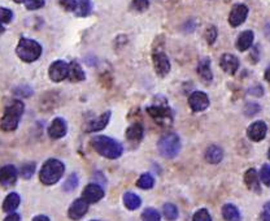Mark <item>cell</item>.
I'll return each mask as SVG.
<instances>
[{
    "label": "cell",
    "mask_w": 270,
    "mask_h": 221,
    "mask_svg": "<svg viewBox=\"0 0 270 221\" xmlns=\"http://www.w3.org/2000/svg\"><path fill=\"white\" fill-rule=\"evenodd\" d=\"M91 145L99 155L107 159H119L124 152V147L119 141L107 136L94 137Z\"/></svg>",
    "instance_id": "6da1fadb"
},
{
    "label": "cell",
    "mask_w": 270,
    "mask_h": 221,
    "mask_svg": "<svg viewBox=\"0 0 270 221\" xmlns=\"http://www.w3.org/2000/svg\"><path fill=\"white\" fill-rule=\"evenodd\" d=\"M25 111V106L21 100H13L7 106L4 115L0 120V129L3 132H14L20 124V120Z\"/></svg>",
    "instance_id": "7a4b0ae2"
},
{
    "label": "cell",
    "mask_w": 270,
    "mask_h": 221,
    "mask_svg": "<svg viewBox=\"0 0 270 221\" xmlns=\"http://www.w3.org/2000/svg\"><path fill=\"white\" fill-rule=\"evenodd\" d=\"M65 172V165L57 159H48L39 171V180L43 185L52 186L61 180Z\"/></svg>",
    "instance_id": "3957f363"
},
{
    "label": "cell",
    "mask_w": 270,
    "mask_h": 221,
    "mask_svg": "<svg viewBox=\"0 0 270 221\" xmlns=\"http://www.w3.org/2000/svg\"><path fill=\"white\" fill-rule=\"evenodd\" d=\"M16 53L23 63H34L42 55V46L34 39L21 38L17 44Z\"/></svg>",
    "instance_id": "277c9868"
},
{
    "label": "cell",
    "mask_w": 270,
    "mask_h": 221,
    "mask_svg": "<svg viewBox=\"0 0 270 221\" xmlns=\"http://www.w3.org/2000/svg\"><path fill=\"white\" fill-rule=\"evenodd\" d=\"M157 150L165 159H174L181 151V139L175 133H166L158 139Z\"/></svg>",
    "instance_id": "5b68a950"
},
{
    "label": "cell",
    "mask_w": 270,
    "mask_h": 221,
    "mask_svg": "<svg viewBox=\"0 0 270 221\" xmlns=\"http://www.w3.org/2000/svg\"><path fill=\"white\" fill-rule=\"evenodd\" d=\"M147 112L160 125H170L173 121V113L166 106H152L147 108Z\"/></svg>",
    "instance_id": "8992f818"
},
{
    "label": "cell",
    "mask_w": 270,
    "mask_h": 221,
    "mask_svg": "<svg viewBox=\"0 0 270 221\" xmlns=\"http://www.w3.org/2000/svg\"><path fill=\"white\" fill-rule=\"evenodd\" d=\"M50 78L53 82H61L65 78H68L69 74V64L63 61V60H57L51 64L50 69H48Z\"/></svg>",
    "instance_id": "52a82bcc"
},
{
    "label": "cell",
    "mask_w": 270,
    "mask_h": 221,
    "mask_svg": "<svg viewBox=\"0 0 270 221\" xmlns=\"http://www.w3.org/2000/svg\"><path fill=\"white\" fill-rule=\"evenodd\" d=\"M248 7L246 4H235L229 13V23L231 27L241 26L247 20Z\"/></svg>",
    "instance_id": "ba28073f"
},
{
    "label": "cell",
    "mask_w": 270,
    "mask_h": 221,
    "mask_svg": "<svg viewBox=\"0 0 270 221\" xmlns=\"http://www.w3.org/2000/svg\"><path fill=\"white\" fill-rule=\"evenodd\" d=\"M209 98L203 91H194L188 98V106L194 112H203L209 107Z\"/></svg>",
    "instance_id": "9c48e42d"
},
{
    "label": "cell",
    "mask_w": 270,
    "mask_h": 221,
    "mask_svg": "<svg viewBox=\"0 0 270 221\" xmlns=\"http://www.w3.org/2000/svg\"><path fill=\"white\" fill-rule=\"evenodd\" d=\"M268 134V125L264 121L252 122L247 129V137L252 142H260Z\"/></svg>",
    "instance_id": "30bf717a"
},
{
    "label": "cell",
    "mask_w": 270,
    "mask_h": 221,
    "mask_svg": "<svg viewBox=\"0 0 270 221\" xmlns=\"http://www.w3.org/2000/svg\"><path fill=\"white\" fill-rule=\"evenodd\" d=\"M89 202H86L83 198L76 199L69 207V210H68V216H69V219H72V220L74 221L81 220V219L87 214V211H89Z\"/></svg>",
    "instance_id": "8fae6325"
},
{
    "label": "cell",
    "mask_w": 270,
    "mask_h": 221,
    "mask_svg": "<svg viewBox=\"0 0 270 221\" xmlns=\"http://www.w3.org/2000/svg\"><path fill=\"white\" fill-rule=\"evenodd\" d=\"M152 60H153L155 72L158 77H165L170 72V61L164 52H155Z\"/></svg>",
    "instance_id": "7c38bea8"
},
{
    "label": "cell",
    "mask_w": 270,
    "mask_h": 221,
    "mask_svg": "<svg viewBox=\"0 0 270 221\" xmlns=\"http://www.w3.org/2000/svg\"><path fill=\"white\" fill-rule=\"evenodd\" d=\"M17 177L18 172L14 165H4L3 168H0V185L3 188L13 186L17 182Z\"/></svg>",
    "instance_id": "4fadbf2b"
},
{
    "label": "cell",
    "mask_w": 270,
    "mask_h": 221,
    "mask_svg": "<svg viewBox=\"0 0 270 221\" xmlns=\"http://www.w3.org/2000/svg\"><path fill=\"white\" fill-rule=\"evenodd\" d=\"M104 197V189L98 184H89L83 189L82 198L89 203H96Z\"/></svg>",
    "instance_id": "5bb4252c"
},
{
    "label": "cell",
    "mask_w": 270,
    "mask_h": 221,
    "mask_svg": "<svg viewBox=\"0 0 270 221\" xmlns=\"http://www.w3.org/2000/svg\"><path fill=\"white\" fill-rule=\"evenodd\" d=\"M111 116H112V112L111 111H107V112L102 113L99 117L91 120L86 124L85 130L87 133H94V132H100L103 129L108 125L109 120H111Z\"/></svg>",
    "instance_id": "9a60e30c"
},
{
    "label": "cell",
    "mask_w": 270,
    "mask_h": 221,
    "mask_svg": "<svg viewBox=\"0 0 270 221\" xmlns=\"http://www.w3.org/2000/svg\"><path fill=\"white\" fill-rule=\"evenodd\" d=\"M220 65L221 69L224 70L225 73H228L230 76H234L239 69V60L231 53H224L220 59Z\"/></svg>",
    "instance_id": "2e32d148"
},
{
    "label": "cell",
    "mask_w": 270,
    "mask_h": 221,
    "mask_svg": "<svg viewBox=\"0 0 270 221\" xmlns=\"http://www.w3.org/2000/svg\"><path fill=\"white\" fill-rule=\"evenodd\" d=\"M66 132H68V125H66V121L63 117L53 119L50 128H48V136L52 139L63 138V137L66 136Z\"/></svg>",
    "instance_id": "e0dca14e"
},
{
    "label": "cell",
    "mask_w": 270,
    "mask_h": 221,
    "mask_svg": "<svg viewBox=\"0 0 270 221\" xmlns=\"http://www.w3.org/2000/svg\"><path fill=\"white\" fill-rule=\"evenodd\" d=\"M244 184L247 186L248 190L255 193H261L260 186V179H259V173L255 168H250L246 173H244Z\"/></svg>",
    "instance_id": "ac0fdd59"
},
{
    "label": "cell",
    "mask_w": 270,
    "mask_h": 221,
    "mask_svg": "<svg viewBox=\"0 0 270 221\" xmlns=\"http://www.w3.org/2000/svg\"><path fill=\"white\" fill-rule=\"evenodd\" d=\"M254 39H255L254 31H252V30H244V31H242V33L238 35L237 48L239 51H242V52L247 51L248 48H251L252 44H254Z\"/></svg>",
    "instance_id": "d6986e66"
},
{
    "label": "cell",
    "mask_w": 270,
    "mask_h": 221,
    "mask_svg": "<svg viewBox=\"0 0 270 221\" xmlns=\"http://www.w3.org/2000/svg\"><path fill=\"white\" fill-rule=\"evenodd\" d=\"M198 74L201 79H203V82L205 83H211L212 79H213V73H212V68H211V60L208 59V57H204V59H201L198 64Z\"/></svg>",
    "instance_id": "ffe728a7"
},
{
    "label": "cell",
    "mask_w": 270,
    "mask_h": 221,
    "mask_svg": "<svg viewBox=\"0 0 270 221\" xmlns=\"http://www.w3.org/2000/svg\"><path fill=\"white\" fill-rule=\"evenodd\" d=\"M143 136H144V129H143L142 124H139V122H135V124L130 125L126 130V138L130 142L139 143L143 139Z\"/></svg>",
    "instance_id": "44dd1931"
},
{
    "label": "cell",
    "mask_w": 270,
    "mask_h": 221,
    "mask_svg": "<svg viewBox=\"0 0 270 221\" xmlns=\"http://www.w3.org/2000/svg\"><path fill=\"white\" fill-rule=\"evenodd\" d=\"M224 159V151L221 147L216 145L209 146L205 151V160H207L209 164H218L221 163V160Z\"/></svg>",
    "instance_id": "7402d4cb"
},
{
    "label": "cell",
    "mask_w": 270,
    "mask_h": 221,
    "mask_svg": "<svg viewBox=\"0 0 270 221\" xmlns=\"http://www.w3.org/2000/svg\"><path fill=\"white\" fill-rule=\"evenodd\" d=\"M21 203V198L20 195L17 194V193H10L5 197L3 202V211L7 212V214H12L18 208Z\"/></svg>",
    "instance_id": "603a6c76"
},
{
    "label": "cell",
    "mask_w": 270,
    "mask_h": 221,
    "mask_svg": "<svg viewBox=\"0 0 270 221\" xmlns=\"http://www.w3.org/2000/svg\"><path fill=\"white\" fill-rule=\"evenodd\" d=\"M222 216L226 221H242V215L237 206L226 203L222 207Z\"/></svg>",
    "instance_id": "cb8c5ba5"
},
{
    "label": "cell",
    "mask_w": 270,
    "mask_h": 221,
    "mask_svg": "<svg viewBox=\"0 0 270 221\" xmlns=\"http://www.w3.org/2000/svg\"><path fill=\"white\" fill-rule=\"evenodd\" d=\"M68 78H69L72 82H81V81H85L86 79L85 72H83V69L77 61H72V63L69 64V74H68Z\"/></svg>",
    "instance_id": "d4e9b609"
},
{
    "label": "cell",
    "mask_w": 270,
    "mask_h": 221,
    "mask_svg": "<svg viewBox=\"0 0 270 221\" xmlns=\"http://www.w3.org/2000/svg\"><path fill=\"white\" fill-rule=\"evenodd\" d=\"M124 205L130 211H135L142 205V199L139 198L136 194H134V193L128 192L124 194Z\"/></svg>",
    "instance_id": "484cf974"
},
{
    "label": "cell",
    "mask_w": 270,
    "mask_h": 221,
    "mask_svg": "<svg viewBox=\"0 0 270 221\" xmlns=\"http://www.w3.org/2000/svg\"><path fill=\"white\" fill-rule=\"evenodd\" d=\"M93 10V3L91 0H77L76 9H74V13L77 17H86L89 16Z\"/></svg>",
    "instance_id": "4316f807"
},
{
    "label": "cell",
    "mask_w": 270,
    "mask_h": 221,
    "mask_svg": "<svg viewBox=\"0 0 270 221\" xmlns=\"http://www.w3.org/2000/svg\"><path fill=\"white\" fill-rule=\"evenodd\" d=\"M153 185H155V179L149 173H143L136 181V186L139 189H143V190H149V189L153 188Z\"/></svg>",
    "instance_id": "83f0119b"
},
{
    "label": "cell",
    "mask_w": 270,
    "mask_h": 221,
    "mask_svg": "<svg viewBox=\"0 0 270 221\" xmlns=\"http://www.w3.org/2000/svg\"><path fill=\"white\" fill-rule=\"evenodd\" d=\"M162 214L164 218L169 221H174L178 219V208L173 203H166L162 208Z\"/></svg>",
    "instance_id": "f1b7e54d"
},
{
    "label": "cell",
    "mask_w": 270,
    "mask_h": 221,
    "mask_svg": "<svg viewBox=\"0 0 270 221\" xmlns=\"http://www.w3.org/2000/svg\"><path fill=\"white\" fill-rule=\"evenodd\" d=\"M143 221H161V215L155 208H145L142 212Z\"/></svg>",
    "instance_id": "f546056e"
},
{
    "label": "cell",
    "mask_w": 270,
    "mask_h": 221,
    "mask_svg": "<svg viewBox=\"0 0 270 221\" xmlns=\"http://www.w3.org/2000/svg\"><path fill=\"white\" fill-rule=\"evenodd\" d=\"M217 27L214 26V25H209V26L205 29L204 31V38L205 40H207V43L209 44V46H212L214 42H216V39H217Z\"/></svg>",
    "instance_id": "4dcf8cb0"
},
{
    "label": "cell",
    "mask_w": 270,
    "mask_h": 221,
    "mask_svg": "<svg viewBox=\"0 0 270 221\" xmlns=\"http://www.w3.org/2000/svg\"><path fill=\"white\" fill-rule=\"evenodd\" d=\"M78 176H77V173H72V175L69 176V179L66 180L65 184H64L63 189L64 192H73L74 189L78 186Z\"/></svg>",
    "instance_id": "1f68e13d"
},
{
    "label": "cell",
    "mask_w": 270,
    "mask_h": 221,
    "mask_svg": "<svg viewBox=\"0 0 270 221\" xmlns=\"http://www.w3.org/2000/svg\"><path fill=\"white\" fill-rule=\"evenodd\" d=\"M34 173H35V164H34V163H27V164L23 165L20 171L21 177L25 180L31 179L34 176Z\"/></svg>",
    "instance_id": "d6a6232c"
},
{
    "label": "cell",
    "mask_w": 270,
    "mask_h": 221,
    "mask_svg": "<svg viewBox=\"0 0 270 221\" xmlns=\"http://www.w3.org/2000/svg\"><path fill=\"white\" fill-rule=\"evenodd\" d=\"M261 111V107L257 104V103H248V104H246V107H244V115L247 116V117H254V116H256L257 113Z\"/></svg>",
    "instance_id": "836d02e7"
},
{
    "label": "cell",
    "mask_w": 270,
    "mask_h": 221,
    "mask_svg": "<svg viewBox=\"0 0 270 221\" xmlns=\"http://www.w3.org/2000/svg\"><path fill=\"white\" fill-rule=\"evenodd\" d=\"M260 180L264 185L270 188V165L264 164L260 171Z\"/></svg>",
    "instance_id": "e575fe53"
},
{
    "label": "cell",
    "mask_w": 270,
    "mask_h": 221,
    "mask_svg": "<svg viewBox=\"0 0 270 221\" xmlns=\"http://www.w3.org/2000/svg\"><path fill=\"white\" fill-rule=\"evenodd\" d=\"M192 221H212L211 214L205 208H201V210H198V211L195 212Z\"/></svg>",
    "instance_id": "d590c367"
},
{
    "label": "cell",
    "mask_w": 270,
    "mask_h": 221,
    "mask_svg": "<svg viewBox=\"0 0 270 221\" xmlns=\"http://www.w3.org/2000/svg\"><path fill=\"white\" fill-rule=\"evenodd\" d=\"M149 1L148 0H133L132 1V8L136 12H144L148 9Z\"/></svg>",
    "instance_id": "8d00e7d4"
},
{
    "label": "cell",
    "mask_w": 270,
    "mask_h": 221,
    "mask_svg": "<svg viewBox=\"0 0 270 221\" xmlns=\"http://www.w3.org/2000/svg\"><path fill=\"white\" fill-rule=\"evenodd\" d=\"M12 20H13V12L8 8L0 7V22L9 23Z\"/></svg>",
    "instance_id": "74e56055"
},
{
    "label": "cell",
    "mask_w": 270,
    "mask_h": 221,
    "mask_svg": "<svg viewBox=\"0 0 270 221\" xmlns=\"http://www.w3.org/2000/svg\"><path fill=\"white\" fill-rule=\"evenodd\" d=\"M44 3H46V0H26L25 7L29 10H36L44 7Z\"/></svg>",
    "instance_id": "f35d334b"
},
{
    "label": "cell",
    "mask_w": 270,
    "mask_h": 221,
    "mask_svg": "<svg viewBox=\"0 0 270 221\" xmlns=\"http://www.w3.org/2000/svg\"><path fill=\"white\" fill-rule=\"evenodd\" d=\"M59 4L68 12H74L77 5V0H59Z\"/></svg>",
    "instance_id": "ab89813d"
},
{
    "label": "cell",
    "mask_w": 270,
    "mask_h": 221,
    "mask_svg": "<svg viewBox=\"0 0 270 221\" xmlns=\"http://www.w3.org/2000/svg\"><path fill=\"white\" fill-rule=\"evenodd\" d=\"M248 94H250V95H254V96H257V98H260V96L264 95V87L261 85L252 86V87L248 90Z\"/></svg>",
    "instance_id": "60d3db41"
},
{
    "label": "cell",
    "mask_w": 270,
    "mask_h": 221,
    "mask_svg": "<svg viewBox=\"0 0 270 221\" xmlns=\"http://www.w3.org/2000/svg\"><path fill=\"white\" fill-rule=\"evenodd\" d=\"M260 221H270V202L264 206V210L260 215Z\"/></svg>",
    "instance_id": "b9f144b4"
},
{
    "label": "cell",
    "mask_w": 270,
    "mask_h": 221,
    "mask_svg": "<svg viewBox=\"0 0 270 221\" xmlns=\"http://www.w3.org/2000/svg\"><path fill=\"white\" fill-rule=\"evenodd\" d=\"M250 59H251V63H254V64H256L257 61H259V59H260V48H259V46L252 48V52H251V55H250Z\"/></svg>",
    "instance_id": "7bdbcfd3"
},
{
    "label": "cell",
    "mask_w": 270,
    "mask_h": 221,
    "mask_svg": "<svg viewBox=\"0 0 270 221\" xmlns=\"http://www.w3.org/2000/svg\"><path fill=\"white\" fill-rule=\"evenodd\" d=\"M4 221H21V216L18 214L12 212V214H9L7 218L4 219Z\"/></svg>",
    "instance_id": "ee69618b"
},
{
    "label": "cell",
    "mask_w": 270,
    "mask_h": 221,
    "mask_svg": "<svg viewBox=\"0 0 270 221\" xmlns=\"http://www.w3.org/2000/svg\"><path fill=\"white\" fill-rule=\"evenodd\" d=\"M33 221H51V220L48 216H46V215H38V216H35V218L33 219Z\"/></svg>",
    "instance_id": "f6af8a7d"
},
{
    "label": "cell",
    "mask_w": 270,
    "mask_h": 221,
    "mask_svg": "<svg viewBox=\"0 0 270 221\" xmlns=\"http://www.w3.org/2000/svg\"><path fill=\"white\" fill-rule=\"evenodd\" d=\"M264 76H265V79H267L268 82L270 83V65L267 68V70H265V74H264Z\"/></svg>",
    "instance_id": "bcb514c9"
},
{
    "label": "cell",
    "mask_w": 270,
    "mask_h": 221,
    "mask_svg": "<svg viewBox=\"0 0 270 221\" xmlns=\"http://www.w3.org/2000/svg\"><path fill=\"white\" fill-rule=\"evenodd\" d=\"M4 31H5V27H3V25H1V22H0V34H3Z\"/></svg>",
    "instance_id": "7dc6e473"
},
{
    "label": "cell",
    "mask_w": 270,
    "mask_h": 221,
    "mask_svg": "<svg viewBox=\"0 0 270 221\" xmlns=\"http://www.w3.org/2000/svg\"><path fill=\"white\" fill-rule=\"evenodd\" d=\"M14 3H17V4H21V3H25V1H26V0H13Z\"/></svg>",
    "instance_id": "c3c4849f"
},
{
    "label": "cell",
    "mask_w": 270,
    "mask_h": 221,
    "mask_svg": "<svg viewBox=\"0 0 270 221\" xmlns=\"http://www.w3.org/2000/svg\"><path fill=\"white\" fill-rule=\"evenodd\" d=\"M268 158H269V160H270V149H269V152H268Z\"/></svg>",
    "instance_id": "681fc988"
},
{
    "label": "cell",
    "mask_w": 270,
    "mask_h": 221,
    "mask_svg": "<svg viewBox=\"0 0 270 221\" xmlns=\"http://www.w3.org/2000/svg\"><path fill=\"white\" fill-rule=\"evenodd\" d=\"M91 221H98V220H91Z\"/></svg>",
    "instance_id": "f907efd6"
}]
</instances>
